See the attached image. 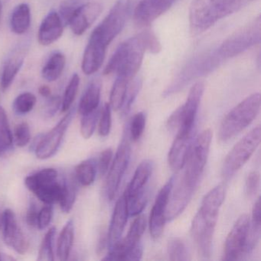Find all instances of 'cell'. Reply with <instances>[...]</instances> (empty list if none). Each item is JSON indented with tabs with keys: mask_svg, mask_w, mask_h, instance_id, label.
<instances>
[{
	"mask_svg": "<svg viewBox=\"0 0 261 261\" xmlns=\"http://www.w3.org/2000/svg\"><path fill=\"white\" fill-rule=\"evenodd\" d=\"M36 97L30 92L19 94L13 102V108L18 115H24L33 111L36 103Z\"/></svg>",
	"mask_w": 261,
	"mask_h": 261,
	"instance_id": "cell-36",
	"label": "cell"
},
{
	"mask_svg": "<svg viewBox=\"0 0 261 261\" xmlns=\"http://www.w3.org/2000/svg\"><path fill=\"white\" fill-rule=\"evenodd\" d=\"M101 12L102 7L98 3L82 4L74 12L68 25L74 35L82 36L95 22Z\"/></svg>",
	"mask_w": 261,
	"mask_h": 261,
	"instance_id": "cell-19",
	"label": "cell"
},
{
	"mask_svg": "<svg viewBox=\"0 0 261 261\" xmlns=\"http://www.w3.org/2000/svg\"><path fill=\"white\" fill-rule=\"evenodd\" d=\"M260 94H251L233 108L222 120L219 139L225 142L238 135L253 121L259 112Z\"/></svg>",
	"mask_w": 261,
	"mask_h": 261,
	"instance_id": "cell-4",
	"label": "cell"
},
{
	"mask_svg": "<svg viewBox=\"0 0 261 261\" xmlns=\"http://www.w3.org/2000/svg\"><path fill=\"white\" fill-rule=\"evenodd\" d=\"M4 241L19 254H24L28 250L29 243L18 225L14 212L6 209L3 215Z\"/></svg>",
	"mask_w": 261,
	"mask_h": 261,
	"instance_id": "cell-18",
	"label": "cell"
},
{
	"mask_svg": "<svg viewBox=\"0 0 261 261\" xmlns=\"http://www.w3.org/2000/svg\"><path fill=\"white\" fill-rule=\"evenodd\" d=\"M25 59V50L22 48L15 50L7 58L3 66L1 79H0L3 91H7L11 86L18 73L23 65Z\"/></svg>",
	"mask_w": 261,
	"mask_h": 261,
	"instance_id": "cell-24",
	"label": "cell"
},
{
	"mask_svg": "<svg viewBox=\"0 0 261 261\" xmlns=\"http://www.w3.org/2000/svg\"><path fill=\"white\" fill-rule=\"evenodd\" d=\"M260 140L261 128L258 126L235 144L223 164L222 174L224 178H230L247 163L259 146Z\"/></svg>",
	"mask_w": 261,
	"mask_h": 261,
	"instance_id": "cell-8",
	"label": "cell"
},
{
	"mask_svg": "<svg viewBox=\"0 0 261 261\" xmlns=\"http://www.w3.org/2000/svg\"><path fill=\"white\" fill-rule=\"evenodd\" d=\"M143 247L140 242L137 243L126 255L125 260H140L143 256Z\"/></svg>",
	"mask_w": 261,
	"mask_h": 261,
	"instance_id": "cell-49",
	"label": "cell"
},
{
	"mask_svg": "<svg viewBox=\"0 0 261 261\" xmlns=\"http://www.w3.org/2000/svg\"><path fill=\"white\" fill-rule=\"evenodd\" d=\"M175 0H141L134 10L137 27H148L171 8Z\"/></svg>",
	"mask_w": 261,
	"mask_h": 261,
	"instance_id": "cell-17",
	"label": "cell"
},
{
	"mask_svg": "<svg viewBox=\"0 0 261 261\" xmlns=\"http://www.w3.org/2000/svg\"><path fill=\"white\" fill-rule=\"evenodd\" d=\"M224 198L225 189L222 185L214 188L203 198L192 221L191 233L198 253L204 259H209L212 253L214 232Z\"/></svg>",
	"mask_w": 261,
	"mask_h": 261,
	"instance_id": "cell-2",
	"label": "cell"
},
{
	"mask_svg": "<svg viewBox=\"0 0 261 261\" xmlns=\"http://www.w3.org/2000/svg\"><path fill=\"white\" fill-rule=\"evenodd\" d=\"M39 93L42 97L48 98L51 94V88L48 86H46V85H42V86L39 88Z\"/></svg>",
	"mask_w": 261,
	"mask_h": 261,
	"instance_id": "cell-51",
	"label": "cell"
},
{
	"mask_svg": "<svg viewBox=\"0 0 261 261\" xmlns=\"http://www.w3.org/2000/svg\"><path fill=\"white\" fill-rule=\"evenodd\" d=\"M2 259V255L0 254V260Z\"/></svg>",
	"mask_w": 261,
	"mask_h": 261,
	"instance_id": "cell-54",
	"label": "cell"
},
{
	"mask_svg": "<svg viewBox=\"0 0 261 261\" xmlns=\"http://www.w3.org/2000/svg\"><path fill=\"white\" fill-rule=\"evenodd\" d=\"M39 211L36 207V203L32 202L27 211L25 220L28 225L31 227H37L38 215Z\"/></svg>",
	"mask_w": 261,
	"mask_h": 261,
	"instance_id": "cell-47",
	"label": "cell"
},
{
	"mask_svg": "<svg viewBox=\"0 0 261 261\" xmlns=\"http://www.w3.org/2000/svg\"><path fill=\"white\" fill-rule=\"evenodd\" d=\"M249 224L250 219L247 214L238 218L226 239L223 260H238L246 254Z\"/></svg>",
	"mask_w": 261,
	"mask_h": 261,
	"instance_id": "cell-12",
	"label": "cell"
},
{
	"mask_svg": "<svg viewBox=\"0 0 261 261\" xmlns=\"http://www.w3.org/2000/svg\"><path fill=\"white\" fill-rule=\"evenodd\" d=\"M111 128V107L110 103H105L100 114L99 122V134L101 137H107Z\"/></svg>",
	"mask_w": 261,
	"mask_h": 261,
	"instance_id": "cell-42",
	"label": "cell"
},
{
	"mask_svg": "<svg viewBox=\"0 0 261 261\" xmlns=\"http://www.w3.org/2000/svg\"><path fill=\"white\" fill-rule=\"evenodd\" d=\"M127 201L125 193L116 203L114 213L111 218V225L108 234V245L111 250L121 238L122 233L127 222Z\"/></svg>",
	"mask_w": 261,
	"mask_h": 261,
	"instance_id": "cell-21",
	"label": "cell"
},
{
	"mask_svg": "<svg viewBox=\"0 0 261 261\" xmlns=\"http://www.w3.org/2000/svg\"><path fill=\"white\" fill-rule=\"evenodd\" d=\"M212 131L211 129H204L197 137L186 160V170L181 178V182L196 190L201 180L207 163L212 140Z\"/></svg>",
	"mask_w": 261,
	"mask_h": 261,
	"instance_id": "cell-5",
	"label": "cell"
},
{
	"mask_svg": "<svg viewBox=\"0 0 261 261\" xmlns=\"http://www.w3.org/2000/svg\"><path fill=\"white\" fill-rule=\"evenodd\" d=\"M27 189L41 201L51 205L59 202L62 192V183L58 181V172L53 168H47L25 178Z\"/></svg>",
	"mask_w": 261,
	"mask_h": 261,
	"instance_id": "cell-6",
	"label": "cell"
},
{
	"mask_svg": "<svg viewBox=\"0 0 261 261\" xmlns=\"http://www.w3.org/2000/svg\"><path fill=\"white\" fill-rule=\"evenodd\" d=\"M174 186V178L170 180L162 188L157 195L153 207L151 211L149 218V231L153 239L156 240L161 237L164 231L166 224V213L169 202V196Z\"/></svg>",
	"mask_w": 261,
	"mask_h": 261,
	"instance_id": "cell-15",
	"label": "cell"
},
{
	"mask_svg": "<svg viewBox=\"0 0 261 261\" xmlns=\"http://www.w3.org/2000/svg\"><path fill=\"white\" fill-rule=\"evenodd\" d=\"M66 59L65 55L56 53L50 56L42 70V77L48 82L57 81L65 69Z\"/></svg>",
	"mask_w": 261,
	"mask_h": 261,
	"instance_id": "cell-28",
	"label": "cell"
},
{
	"mask_svg": "<svg viewBox=\"0 0 261 261\" xmlns=\"http://www.w3.org/2000/svg\"><path fill=\"white\" fill-rule=\"evenodd\" d=\"M1 18H2V4L0 1V22H1Z\"/></svg>",
	"mask_w": 261,
	"mask_h": 261,
	"instance_id": "cell-52",
	"label": "cell"
},
{
	"mask_svg": "<svg viewBox=\"0 0 261 261\" xmlns=\"http://www.w3.org/2000/svg\"><path fill=\"white\" fill-rule=\"evenodd\" d=\"M204 91V84L197 82L191 88L186 103L176 110L179 117L178 133H190L193 130L194 123Z\"/></svg>",
	"mask_w": 261,
	"mask_h": 261,
	"instance_id": "cell-14",
	"label": "cell"
},
{
	"mask_svg": "<svg viewBox=\"0 0 261 261\" xmlns=\"http://www.w3.org/2000/svg\"><path fill=\"white\" fill-rule=\"evenodd\" d=\"M31 25V10L27 4L18 5L10 17V29L15 34L23 35Z\"/></svg>",
	"mask_w": 261,
	"mask_h": 261,
	"instance_id": "cell-26",
	"label": "cell"
},
{
	"mask_svg": "<svg viewBox=\"0 0 261 261\" xmlns=\"http://www.w3.org/2000/svg\"><path fill=\"white\" fill-rule=\"evenodd\" d=\"M259 186V174L256 171H253L247 175L245 183V192L249 198H252L256 195Z\"/></svg>",
	"mask_w": 261,
	"mask_h": 261,
	"instance_id": "cell-44",
	"label": "cell"
},
{
	"mask_svg": "<svg viewBox=\"0 0 261 261\" xmlns=\"http://www.w3.org/2000/svg\"><path fill=\"white\" fill-rule=\"evenodd\" d=\"M56 233V228L53 227L45 233V237L42 239L40 249H39L38 260H54L55 255L53 247H54V239Z\"/></svg>",
	"mask_w": 261,
	"mask_h": 261,
	"instance_id": "cell-34",
	"label": "cell"
},
{
	"mask_svg": "<svg viewBox=\"0 0 261 261\" xmlns=\"http://www.w3.org/2000/svg\"><path fill=\"white\" fill-rule=\"evenodd\" d=\"M131 79L127 77L117 75V79L113 85L110 97V105L114 111H119L123 108L128 85Z\"/></svg>",
	"mask_w": 261,
	"mask_h": 261,
	"instance_id": "cell-30",
	"label": "cell"
},
{
	"mask_svg": "<svg viewBox=\"0 0 261 261\" xmlns=\"http://www.w3.org/2000/svg\"><path fill=\"white\" fill-rule=\"evenodd\" d=\"M146 126V115L144 113L140 112L136 114L131 121L129 126V134L133 141L136 142L140 140L143 135Z\"/></svg>",
	"mask_w": 261,
	"mask_h": 261,
	"instance_id": "cell-41",
	"label": "cell"
},
{
	"mask_svg": "<svg viewBox=\"0 0 261 261\" xmlns=\"http://www.w3.org/2000/svg\"><path fill=\"white\" fill-rule=\"evenodd\" d=\"M53 217V208L51 205H47L42 207L39 212L38 215L37 227L40 230H44L46 228L50 223Z\"/></svg>",
	"mask_w": 261,
	"mask_h": 261,
	"instance_id": "cell-46",
	"label": "cell"
},
{
	"mask_svg": "<svg viewBox=\"0 0 261 261\" xmlns=\"http://www.w3.org/2000/svg\"><path fill=\"white\" fill-rule=\"evenodd\" d=\"M128 8L127 0H118L101 23L93 31L92 33L107 46L120 34L124 27Z\"/></svg>",
	"mask_w": 261,
	"mask_h": 261,
	"instance_id": "cell-10",
	"label": "cell"
},
{
	"mask_svg": "<svg viewBox=\"0 0 261 261\" xmlns=\"http://www.w3.org/2000/svg\"><path fill=\"white\" fill-rule=\"evenodd\" d=\"M260 39L261 22L259 16L227 38L218 49V56L223 59L235 57L259 44Z\"/></svg>",
	"mask_w": 261,
	"mask_h": 261,
	"instance_id": "cell-7",
	"label": "cell"
},
{
	"mask_svg": "<svg viewBox=\"0 0 261 261\" xmlns=\"http://www.w3.org/2000/svg\"><path fill=\"white\" fill-rule=\"evenodd\" d=\"M81 5V0H65L61 4L59 14L64 25H68L74 12Z\"/></svg>",
	"mask_w": 261,
	"mask_h": 261,
	"instance_id": "cell-40",
	"label": "cell"
},
{
	"mask_svg": "<svg viewBox=\"0 0 261 261\" xmlns=\"http://www.w3.org/2000/svg\"><path fill=\"white\" fill-rule=\"evenodd\" d=\"M146 227V219L144 215L137 217L126 238L120 240L114 247L110 250L109 254L107 255L103 260H125L128 252L140 242V238L143 236Z\"/></svg>",
	"mask_w": 261,
	"mask_h": 261,
	"instance_id": "cell-16",
	"label": "cell"
},
{
	"mask_svg": "<svg viewBox=\"0 0 261 261\" xmlns=\"http://www.w3.org/2000/svg\"><path fill=\"white\" fill-rule=\"evenodd\" d=\"M169 259L173 261L188 260L189 253L186 244L178 238H172L168 244Z\"/></svg>",
	"mask_w": 261,
	"mask_h": 261,
	"instance_id": "cell-37",
	"label": "cell"
},
{
	"mask_svg": "<svg viewBox=\"0 0 261 261\" xmlns=\"http://www.w3.org/2000/svg\"><path fill=\"white\" fill-rule=\"evenodd\" d=\"M107 244H108V235L105 232H102L100 233V239H99L97 247V252L98 254L103 253Z\"/></svg>",
	"mask_w": 261,
	"mask_h": 261,
	"instance_id": "cell-50",
	"label": "cell"
},
{
	"mask_svg": "<svg viewBox=\"0 0 261 261\" xmlns=\"http://www.w3.org/2000/svg\"><path fill=\"white\" fill-rule=\"evenodd\" d=\"M74 238V225L72 219L69 220L62 229L57 244V255L60 260H67L73 247Z\"/></svg>",
	"mask_w": 261,
	"mask_h": 261,
	"instance_id": "cell-29",
	"label": "cell"
},
{
	"mask_svg": "<svg viewBox=\"0 0 261 261\" xmlns=\"http://www.w3.org/2000/svg\"><path fill=\"white\" fill-rule=\"evenodd\" d=\"M192 132L177 133L168 155L171 169L178 172L184 167L192 146Z\"/></svg>",
	"mask_w": 261,
	"mask_h": 261,
	"instance_id": "cell-22",
	"label": "cell"
},
{
	"mask_svg": "<svg viewBox=\"0 0 261 261\" xmlns=\"http://www.w3.org/2000/svg\"><path fill=\"white\" fill-rule=\"evenodd\" d=\"M62 106V100L59 96H50L46 105V114L53 117L57 113L58 110Z\"/></svg>",
	"mask_w": 261,
	"mask_h": 261,
	"instance_id": "cell-48",
	"label": "cell"
},
{
	"mask_svg": "<svg viewBox=\"0 0 261 261\" xmlns=\"http://www.w3.org/2000/svg\"><path fill=\"white\" fill-rule=\"evenodd\" d=\"M95 163L88 160L79 163L75 168L76 180L83 186H89L96 178Z\"/></svg>",
	"mask_w": 261,
	"mask_h": 261,
	"instance_id": "cell-32",
	"label": "cell"
},
{
	"mask_svg": "<svg viewBox=\"0 0 261 261\" xmlns=\"http://www.w3.org/2000/svg\"><path fill=\"white\" fill-rule=\"evenodd\" d=\"M260 198L259 197L253 205L251 223L249 224L246 253H251L259 242L260 238Z\"/></svg>",
	"mask_w": 261,
	"mask_h": 261,
	"instance_id": "cell-27",
	"label": "cell"
},
{
	"mask_svg": "<svg viewBox=\"0 0 261 261\" xmlns=\"http://www.w3.org/2000/svg\"><path fill=\"white\" fill-rule=\"evenodd\" d=\"M100 91L101 85L99 81H94L88 85L79 103V112L81 115H85L98 108Z\"/></svg>",
	"mask_w": 261,
	"mask_h": 261,
	"instance_id": "cell-25",
	"label": "cell"
},
{
	"mask_svg": "<svg viewBox=\"0 0 261 261\" xmlns=\"http://www.w3.org/2000/svg\"><path fill=\"white\" fill-rule=\"evenodd\" d=\"M140 87H141V82L139 79H133L129 82L127 91H126L124 103L122 108L125 113L127 112L130 109L131 105L134 103V100L140 91Z\"/></svg>",
	"mask_w": 261,
	"mask_h": 261,
	"instance_id": "cell-43",
	"label": "cell"
},
{
	"mask_svg": "<svg viewBox=\"0 0 261 261\" xmlns=\"http://www.w3.org/2000/svg\"><path fill=\"white\" fill-rule=\"evenodd\" d=\"M76 192L75 185L72 181L65 179L62 182V195L59 203L64 213H69L72 209L75 202Z\"/></svg>",
	"mask_w": 261,
	"mask_h": 261,
	"instance_id": "cell-33",
	"label": "cell"
},
{
	"mask_svg": "<svg viewBox=\"0 0 261 261\" xmlns=\"http://www.w3.org/2000/svg\"><path fill=\"white\" fill-rule=\"evenodd\" d=\"M246 0H193L189 9L191 28L202 33L244 6Z\"/></svg>",
	"mask_w": 261,
	"mask_h": 261,
	"instance_id": "cell-3",
	"label": "cell"
},
{
	"mask_svg": "<svg viewBox=\"0 0 261 261\" xmlns=\"http://www.w3.org/2000/svg\"><path fill=\"white\" fill-rule=\"evenodd\" d=\"M153 169L151 160L142 162L136 169L134 177L128 186L125 195L127 201L128 213L130 216H137L143 212L146 204V185Z\"/></svg>",
	"mask_w": 261,
	"mask_h": 261,
	"instance_id": "cell-9",
	"label": "cell"
},
{
	"mask_svg": "<svg viewBox=\"0 0 261 261\" xmlns=\"http://www.w3.org/2000/svg\"><path fill=\"white\" fill-rule=\"evenodd\" d=\"M74 114V108H70L69 111H67L65 117L59 122V123L48 134L41 137L35 149L38 159L47 160L53 157L57 152L65 132L72 120Z\"/></svg>",
	"mask_w": 261,
	"mask_h": 261,
	"instance_id": "cell-11",
	"label": "cell"
},
{
	"mask_svg": "<svg viewBox=\"0 0 261 261\" xmlns=\"http://www.w3.org/2000/svg\"><path fill=\"white\" fill-rule=\"evenodd\" d=\"M64 25L56 11H51L44 18L38 33V41L40 45L48 46L56 42L63 34Z\"/></svg>",
	"mask_w": 261,
	"mask_h": 261,
	"instance_id": "cell-23",
	"label": "cell"
},
{
	"mask_svg": "<svg viewBox=\"0 0 261 261\" xmlns=\"http://www.w3.org/2000/svg\"><path fill=\"white\" fill-rule=\"evenodd\" d=\"M79 85H80V77L77 74H73L69 83L67 85L63 99L62 100L61 109L62 113H66L72 106L73 102L75 100L76 95L79 91Z\"/></svg>",
	"mask_w": 261,
	"mask_h": 261,
	"instance_id": "cell-35",
	"label": "cell"
},
{
	"mask_svg": "<svg viewBox=\"0 0 261 261\" xmlns=\"http://www.w3.org/2000/svg\"><path fill=\"white\" fill-rule=\"evenodd\" d=\"M100 115V111L98 108L92 112L82 115L81 121V134L84 138H91L95 130L97 120Z\"/></svg>",
	"mask_w": 261,
	"mask_h": 261,
	"instance_id": "cell-38",
	"label": "cell"
},
{
	"mask_svg": "<svg viewBox=\"0 0 261 261\" xmlns=\"http://www.w3.org/2000/svg\"><path fill=\"white\" fill-rule=\"evenodd\" d=\"M13 137L5 110L0 107V156L11 150Z\"/></svg>",
	"mask_w": 261,
	"mask_h": 261,
	"instance_id": "cell-31",
	"label": "cell"
},
{
	"mask_svg": "<svg viewBox=\"0 0 261 261\" xmlns=\"http://www.w3.org/2000/svg\"><path fill=\"white\" fill-rule=\"evenodd\" d=\"M2 221H3V215L0 213V227L2 226Z\"/></svg>",
	"mask_w": 261,
	"mask_h": 261,
	"instance_id": "cell-53",
	"label": "cell"
},
{
	"mask_svg": "<svg viewBox=\"0 0 261 261\" xmlns=\"http://www.w3.org/2000/svg\"><path fill=\"white\" fill-rule=\"evenodd\" d=\"M13 137L16 146L19 147L27 146L31 140V131L28 123L22 122L19 123L15 128Z\"/></svg>",
	"mask_w": 261,
	"mask_h": 261,
	"instance_id": "cell-39",
	"label": "cell"
},
{
	"mask_svg": "<svg viewBox=\"0 0 261 261\" xmlns=\"http://www.w3.org/2000/svg\"><path fill=\"white\" fill-rule=\"evenodd\" d=\"M113 158V150L111 148L105 149L102 151L99 156L98 163H97V169L100 175H105L109 170L110 165Z\"/></svg>",
	"mask_w": 261,
	"mask_h": 261,
	"instance_id": "cell-45",
	"label": "cell"
},
{
	"mask_svg": "<svg viewBox=\"0 0 261 261\" xmlns=\"http://www.w3.org/2000/svg\"><path fill=\"white\" fill-rule=\"evenodd\" d=\"M130 155V145L126 138L123 139L117 149L115 158L110 168L107 178L106 194L110 201L114 199L118 190L120 181L129 164Z\"/></svg>",
	"mask_w": 261,
	"mask_h": 261,
	"instance_id": "cell-13",
	"label": "cell"
},
{
	"mask_svg": "<svg viewBox=\"0 0 261 261\" xmlns=\"http://www.w3.org/2000/svg\"><path fill=\"white\" fill-rule=\"evenodd\" d=\"M161 49V44L155 34L150 31L143 32L119 45L103 74L109 75L116 73L132 80L141 67L144 53L149 51L158 54Z\"/></svg>",
	"mask_w": 261,
	"mask_h": 261,
	"instance_id": "cell-1",
	"label": "cell"
},
{
	"mask_svg": "<svg viewBox=\"0 0 261 261\" xmlns=\"http://www.w3.org/2000/svg\"><path fill=\"white\" fill-rule=\"evenodd\" d=\"M108 46L91 33L82 59V71L86 75L97 72L103 65Z\"/></svg>",
	"mask_w": 261,
	"mask_h": 261,
	"instance_id": "cell-20",
	"label": "cell"
}]
</instances>
